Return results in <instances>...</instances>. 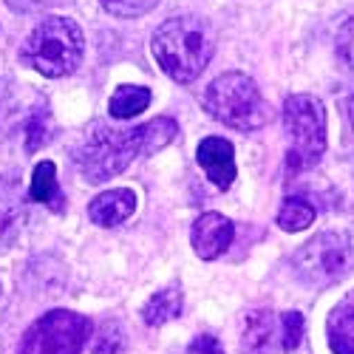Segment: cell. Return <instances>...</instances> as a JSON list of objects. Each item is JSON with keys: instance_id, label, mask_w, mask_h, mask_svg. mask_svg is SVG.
Segmentation results:
<instances>
[{"instance_id": "6da1fadb", "label": "cell", "mask_w": 354, "mask_h": 354, "mask_svg": "<svg viewBox=\"0 0 354 354\" xmlns=\"http://www.w3.org/2000/svg\"><path fill=\"white\" fill-rule=\"evenodd\" d=\"M176 136H179V125L170 116H156L136 128H120L97 120L85 128L82 139L74 145L71 159L88 185H102L120 176L133 159L151 156L167 147Z\"/></svg>"}, {"instance_id": "7a4b0ae2", "label": "cell", "mask_w": 354, "mask_h": 354, "mask_svg": "<svg viewBox=\"0 0 354 354\" xmlns=\"http://www.w3.org/2000/svg\"><path fill=\"white\" fill-rule=\"evenodd\" d=\"M156 63L173 82H193L210 66L216 54V32L198 15L167 17L151 40Z\"/></svg>"}, {"instance_id": "3957f363", "label": "cell", "mask_w": 354, "mask_h": 354, "mask_svg": "<svg viewBox=\"0 0 354 354\" xmlns=\"http://www.w3.org/2000/svg\"><path fill=\"white\" fill-rule=\"evenodd\" d=\"M82 54H85L82 28L71 17L51 15L43 17L28 32L20 48V60L48 80H63L80 68Z\"/></svg>"}, {"instance_id": "277c9868", "label": "cell", "mask_w": 354, "mask_h": 354, "mask_svg": "<svg viewBox=\"0 0 354 354\" xmlns=\"http://www.w3.org/2000/svg\"><path fill=\"white\" fill-rule=\"evenodd\" d=\"M201 102L216 122L232 131H258L272 120V108L263 100L258 82L241 71H224L216 77L204 88Z\"/></svg>"}, {"instance_id": "5b68a950", "label": "cell", "mask_w": 354, "mask_h": 354, "mask_svg": "<svg viewBox=\"0 0 354 354\" xmlns=\"http://www.w3.org/2000/svg\"><path fill=\"white\" fill-rule=\"evenodd\" d=\"M283 128L289 136L286 167L301 173L326 153V111L312 94H292L283 102Z\"/></svg>"}, {"instance_id": "8992f818", "label": "cell", "mask_w": 354, "mask_h": 354, "mask_svg": "<svg viewBox=\"0 0 354 354\" xmlns=\"http://www.w3.org/2000/svg\"><path fill=\"white\" fill-rule=\"evenodd\" d=\"M295 275L315 289L340 283L354 272V241L346 232H320L292 258Z\"/></svg>"}, {"instance_id": "52a82bcc", "label": "cell", "mask_w": 354, "mask_h": 354, "mask_svg": "<svg viewBox=\"0 0 354 354\" xmlns=\"http://www.w3.org/2000/svg\"><path fill=\"white\" fill-rule=\"evenodd\" d=\"M91 320L68 309H51L26 329L17 354H82Z\"/></svg>"}, {"instance_id": "ba28073f", "label": "cell", "mask_w": 354, "mask_h": 354, "mask_svg": "<svg viewBox=\"0 0 354 354\" xmlns=\"http://www.w3.org/2000/svg\"><path fill=\"white\" fill-rule=\"evenodd\" d=\"M196 162L198 167L207 173V179L218 190H230L235 182V147L224 136H207L201 139L196 147Z\"/></svg>"}, {"instance_id": "9c48e42d", "label": "cell", "mask_w": 354, "mask_h": 354, "mask_svg": "<svg viewBox=\"0 0 354 354\" xmlns=\"http://www.w3.org/2000/svg\"><path fill=\"white\" fill-rule=\"evenodd\" d=\"M235 239V227L230 218H224L221 213H204L193 221L190 230V241L193 250L201 261H216L218 255L227 252V247Z\"/></svg>"}, {"instance_id": "30bf717a", "label": "cell", "mask_w": 354, "mask_h": 354, "mask_svg": "<svg viewBox=\"0 0 354 354\" xmlns=\"http://www.w3.org/2000/svg\"><path fill=\"white\" fill-rule=\"evenodd\" d=\"M133 210H136V193L131 187H116V190L100 193L88 204V218L97 227H120L133 216Z\"/></svg>"}, {"instance_id": "8fae6325", "label": "cell", "mask_w": 354, "mask_h": 354, "mask_svg": "<svg viewBox=\"0 0 354 354\" xmlns=\"http://www.w3.org/2000/svg\"><path fill=\"white\" fill-rule=\"evenodd\" d=\"M26 218V198L15 176L0 173V247L15 241Z\"/></svg>"}, {"instance_id": "7c38bea8", "label": "cell", "mask_w": 354, "mask_h": 354, "mask_svg": "<svg viewBox=\"0 0 354 354\" xmlns=\"http://www.w3.org/2000/svg\"><path fill=\"white\" fill-rule=\"evenodd\" d=\"M28 198L48 207L51 213L63 216L66 207H68V198L66 193L60 190V179H57V165L54 162H40L35 165V173H32V185H28Z\"/></svg>"}, {"instance_id": "4fadbf2b", "label": "cell", "mask_w": 354, "mask_h": 354, "mask_svg": "<svg viewBox=\"0 0 354 354\" xmlns=\"http://www.w3.org/2000/svg\"><path fill=\"white\" fill-rule=\"evenodd\" d=\"M326 335L335 354H354V289L332 309L326 320Z\"/></svg>"}, {"instance_id": "5bb4252c", "label": "cell", "mask_w": 354, "mask_h": 354, "mask_svg": "<svg viewBox=\"0 0 354 354\" xmlns=\"http://www.w3.org/2000/svg\"><path fill=\"white\" fill-rule=\"evenodd\" d=\"M275 315L270 309H252L244 317V332H241V348L247 354H263L275 340Z\"/></svg>"}, {"instance_id": "9a60e30c", "label": "cell", "mask_w": 354, "mask_h": 354, "mask_svg": "<svg viewBox=\"0 0 354 354\" xmlns=\"http://www.w3.org/2000/svg\"><path fill=\"white\" fill-rule=\"evenodd\" d=\"M182 315V286L179 283H170L159 292H153L147 304L142 306V320L147 326H162V323L173 320Z\"/></svg>"}, {"instance_id": "2e32d148", "label": "cell", "mask_w": 354, "mask_h": 354, "mask_svg": "<svg viewBox=\"0 0 354 354\" xmlns=\"http://www.w3.org/2000/svg\"><path fill=\"white\" fill-rule=\"evenodd\" d=\"M151 100H153L151 88H145V85H120L108 100V111H111L113 120H133L136 113L147 111Z\"/></svg>"}, {"instance_id": "e0dca14e", "label": "cell", "mask_w": 354, "mask_h": 354, "mask_svg": "<svg viewBox=\"0 0 354 354\" xmlns=\"http://www.w3.org/2000/svg\"><path fill=\"white\" fill-rule=\"evenodd\" d=\"M315 221V207L306 198H286L278 213V227L283 232H301Z\"/></svg>"}, {"instance_id": "ac0fdd59", "label": "cell", "mask_w": 354, "mask_h": 354, "mask_svg": "<svg viewBox=\"0 0 354 354\" xmlns=\"http://www.w3.org/2000/svg\"><path fill=\"white\" fill-rule=\"evenodd\" d=\"M48 133H51V113H48V105L43 102L32 111V116H28V122H26V151L28 153L40 151L48 142Z\"/></svg>"}, {"instance_id": "d6986e66", "label": "cell", "mask_w": 354, "mask_h": 354, "mask_svg": "<svg viewBox=\"0 0 354 354\" xmlns=\"http://www.w3.org/2000/svg\"><path fill=\"white\" fill-rule=\"evenodd\" d=\"M125 346V332L116 320H105L97 337L91 340V354H120V348Z\"/></svg>"}, {"instance_id": "ffe728a7", "label": "cell", "mask_w": 354, "mask_h": 354, "mask_svg": "<svg viewBox=\"0 0 354 354\" xmlns=\"http://www.w3.org/2000/svg\"><path fill=\"white\" fill-rule=\"evenodd\" d=\"M335 54H337V63L343 66V71L354 77V17H348V20L337 28Z\"/></svg>"}, {"instance_id": "44dd1931", "label": "cell", "mask_w": 354, "mask_h": 354, "mask_svg": "<svg viewBox=\"0 0 354 354\" xmlns=\"http://www.w3.org/2000/svg\"><path fill=\"white\" fill-rule=\"evenodd\" d=\"M100 3H102V9L108 15L131 20V17H142V15H147L151 9H156L159 0H100Z\"/></svg>"}, {"instance_id": "7402d4cb", "label": "cell", "mask_w": 354, "mask_h": 354, "mask_svg": "<svg viewBox=\"0 0 354 354\" xmlns=\"http://www.w3.org/2000/svg\"><path fill=\"white\" fill-rule=\"evenodd\" d=\"M281 332H283V351H295L304 337V315L301 312H283L281 317Z\"/></svg>"}, {"instance_id": "603a6c76", "label": "cell", "mask_w": 354, "mask_h": 354, "mask_svg": "<svg viewBox=\"0 0 354 354\" xmlns=\"http://www.w3.org/2000/svg\"><path fill=\"white\" fill-rule=\"evenodd\" d=\"M187 354H224V348L218 346L216 337H210V335H198V337L187 346Z\"/></svg>"}, {"instance_id": "cb8c5ba5", "label": "cell", "mask_w": 354, "mask_h": 354, "mask_svg": "<svg viewBox=\"0 0 354 354\" xmlns=\"http://www.w3.org/2000/svg\"><path fill=\"white\" fill-rule=\"evenodd\" d=\"M40 3H43V0H6V6L12 12H35Z\"/></svg>"}, {"instance_id": "d4e9b609", "label": "cell", "mask_w": 354, "mask_h": 354, "mask_svg": "<svg viewBox=\"0 0 354 354\" xmlns=\"http://www.w3.org/2000/svg\"><path fill=\"white\" fill-rule=\"evenodd\" d=\"M348 120H351V125H354V91H351V97H348Z\"/></svg>"}, {"instance_id": "484cf974", "label": "cell", "mask_w": 354, "mask_h": 354, "mask_svg": "<svg viewBox=\"0 0 354 354\" xmlns=\"http://www.w3.org/2000/svg\"><path fill=\"white\" fill-rule=\"evenodd\" d=\"M3 85H6V82L0 80V102H3V94H6V88H3Z\"/></svg>"}]
</instances>
